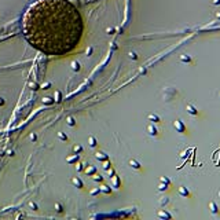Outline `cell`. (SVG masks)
Wrapping results in <instances>:
<instances>
[{
  "instance_id": "6da1fadb",
  "label": "cell",
  "mask_w": 220,
  "mask_h": 220,
  "mask_svg": "<svg viewBox=\"0 0 220 220\" xmlns=\"http://www.w3.org/2000/svg\"><path fill=\"white\" fill-rule=\"evenodd\" d=\"M28 43L46 55H65L80 43L84 22L69 0H36L22 18Z\"/></svg>"
}]
</instances>
